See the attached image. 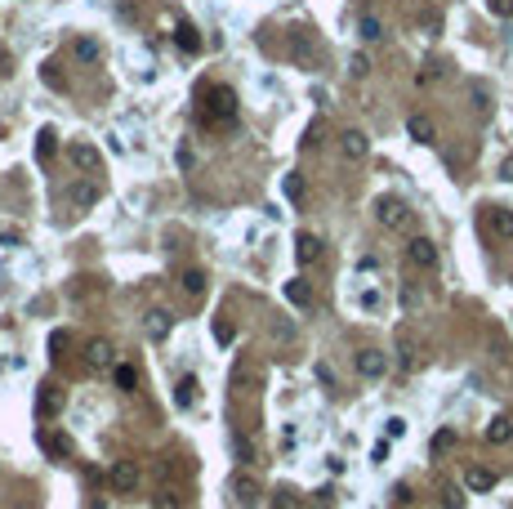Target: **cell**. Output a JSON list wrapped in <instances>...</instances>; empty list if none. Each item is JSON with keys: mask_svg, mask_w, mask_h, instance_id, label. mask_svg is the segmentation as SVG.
Wrapping results in <instances>:
<instances>
[{"mask_svg": "<svg viewBox=\"0 0 513 509\" xmlns=\"http://www.w3.org/2000/svg\"><path fill=\"white\" fill-rule=\"evenodd\" d=\"M232 121H237V94H232L228 85H214L210 103H205V125L210 130H232Z\"/></svg>", "mask_w": 513, "mask_h": 509, "instance_id": "obj_1", "label": "cell"}, {"mask_svg": "<svg viewBox=\"0 0 513 509\" xmlns=\"http://www.w3.org/2000/svg\"><path fill=\"white\" fill-rule=\"evenodd\" d=\"M375 219L384 228H393V233H402V228H411V205L402 197H380L375 201Z\"/></svg>", "mask_w": 513, "mask_h": 509, "instance_id": "obj_2", "label": "cell"}, {"mask_svg": "<svg viewBox=\"0 0 513 509\" xmlns=\"http://www.w3.org/2000/svg\"><path fill=\"white\" fill-rule=\"evenodd\" d=\"M67 161L76 170H85V175H99V170H103V156H99V148H90V143H71Z\"/></svg>", "mask_w": 513, "mask_h": 509, "instance_id": "obj_3", "label": "cell"}, {"mask_svg": "<svg viewBox=\"0 0 513 509\" xmlns=\"http://www.w3.org/2000/svg\"><path fill=\"white\" fill-rule=\"evenodd\" d=\"M406 259L415 264V269H437V246L429 237H411V246H406Z\"/></svg>", "mask_w": 513, "mask_h": 509, "instance_id": "obj_4", "label": "cell"}, {"mask_svg": "<svg viewBox=\"0 0 513 509\" xmlns=\"http://www.w3.org/2000/svg\"><path fill=\"white\" fill-rule=\"evenodd\" d=\"M384 371H388V358L380 353V348H362V353H357V375H366V380H380Z\"/></svg>", "mask_w": 513, "mask_h": 509, "instance_id": "obj_5", "label": "cell"}, {"mask_svg": "<svg viewBox=\"0 0 513 509\" xmlns=\"http://www.w3.org/2000/svg\"><path fill=\"white\" fill-rule=\"evenodd\" d=\"M112 487L116 491H134V487H139V465H134V460H116V465H112Z\"/></svg>", "mask_w": 513, "mask_h": 509, "instance_id": "obj_6", "label": "cell"}, {"mask_svg": "<svg viewBox=\"0 0 513 509\" xmlns=\"http://www.w3.org/2000/svg\"><path fill=\"white\" fill-rule=\"evenodd\" d=\"M366 148H371V143H366V135H362V130H344V135H339V152H344L348 161H362V156H366Z\"/></svg>", "mask_w": 513, "mask_h": 509, "instance_id": "obj_7", "label": "cell"}, {"mask_svg": "<svg viewBox=\"0 0 513 509\" xmlns=\"http://www.w3.org/2000/svg\"><path fill=\"white\" fill-rule=\"evenodd\" d=\"M486 442H491V447L513 442V416H495L491 424H486Z\"/></svg>", "mask_w": 513, "mask_h": 509, "instance_id": "obj_8", "label": "cell"}, {"mask_svg": "<svg viewBox=\"0 0 513 509\" xmlns=\"http://www.w3.org/2000/svg\"><path fill=\"white\" fill-rule=\"evenodd\" d=\"M406 135H411L415 143H433V139H437V130H433V121L424 116V112H415V116L406 121Z\"/></svg>", "mask_w": 513, "mask_h": 509, "instance_id": "obj_9", "label": "cell"}, {"mask_svg": "<svg viewBox=\"0 0 513 509\" xmlns=\"http://www.w3.org/2000/svg\"><path fill=\"white\" fill-rule=\"evenodd\" d=\"M170 326H175V313H165V308H152V313H148V335H152V339H165Z\"/></svg>", "mask_w": 513, "mask_h": 509, "instance_id": "obj_10", "label": "cell"}, {"mask_svg": "<svg viewBox=\"0 0 513 509\" xmlns=\"http://www.w3.org/2000/svg\"><path fill=\"white\" fill-rule=\"evenodd\" d=\"M295 254H299V264L322 259V241H317L313 233H299V241H295Z\"/></svg>", "mask_w": 513, "mask_h": 509, "instance_id": "obj_11", "label": "cell"}, {"mask_svg": "<svg viewBox=\"0 0 513 509\" xmlns=\"http://www.w3.org/2000/svg\"><path fill=\"white\" fill-rule=\"evenodd\" d=\"M464 487H469V491H491V487H495V474H491V469H478V465H473L469 474H464Z\"/></svg>", "mask_w": 513, "mask_h": 509, "instance_id": "obj_12", "label": "cell"}, {"mask_svg": "<svg viewBox=\"0 0 513 509\" xmlns=\"http://www.w3.org/2000/svg\"><path fill=\"white\" fill-rule=\"evenodd\" d=\"M491 233H495V237H509V241H513V210H505V205H495V210H491Z\"/></svg>", "mask_w": 513, "mask_h": 509, "instance_id": "obj_13", "label": "cell"}, {"mask_svg": "<svg viewBox=\"0 0 513 509\" xmlns=\"http://www.w3.org/2000/svg\"><path fill=\"white\" fill-rule=\"evenodd\" d=\"M67 197L76 201V205H94V201H99V188H94V184H71Z\"/></svg>", "mask_w": 513, "mask_h": 509, "instance_id": "obj_14", "label": "cell"}, {"mask_svg": "<svg viewBox=\"0 0 513 509\" xmlns=\"http://www.w3.org/2000/svg\"><path fill=\"white\" fill-rule=\"evenodd\" d=\"M175 41H179V50L183 54H197L201 50V41H197V32L188 27V22H179V32H175Z\"/></svg>", "mask_w": 513, "mask_h": 509, "instance_id": "obj_15", "label": "cell"}, {"mask_svg": "<svg viewBox=\"0 0 513 509\" xmlns=\"http://www.w3.org/2000/svg\"><path fill=\"white\" fill-rule=\"evenodd\" d=\"M175 402H179V407H192V402H197V380H192V375H183V380H179Z\"/></svg>", "mask_w": 513, "mask_h": 509, "instance_id": "obj_16", "label": "cell"}, {"mask_svg": "<svg viewBox=\"0 0 513 509\" xmlns=\"http://www.w3.org/2000/svg\"><path fill=\"white\" fill-rule=\"evenodd\" d=\"M112 362V344L107 339H90V367H107Z\"/></svg>", "mask_w": 513, "mask_h": 509, "instance_id": "obj_17", "label": "cell"}, {"mask_svg": "<svg viewBox=\"0 0 513 509\" xmlns=\"http://www.w3.org/2000/svg\"><path fill=\"white\" fill-rule=\"evenodd\" d=\"M286 299H290V304H299V308H308L313 304V290L303 282H286Z\"/></svg>", "mask_w": 513, "mask_h": 509, "instance_id": "obj_18", "label": "cell"}, {"mask_svg": "<svg viewBox=\"0 0 513 509\" xmlns=\"http://www.w3.org/2000/svg\"><path fill=\"white\" fill-rule=\"evenodd\" d=\"M71 50H76L81 63H99V41H90V36H81V41L71 45Z\"/></svg>", "mask_w": 513, "mask_h": 509, "instance_id": "obj_19", "label": "cell"}, {"mask_svg": "<svg viewBox=\"0 0 513 509\" xmlns=\"http://www.w3.org/2000/svg\"><path fill=\"white\" fill-rule=\"evenodd\" d=\"M183 290H188V295H201V290H205V273L188 269V273H183Z\"/></svg>", "mask_w": 513, "mask_h": 509, "instance_id": "obj_20", "label": "cell"}, {"mask_svg": "<svg viewBox=\"0 0 513 509\" xmlns=\"http://www.w3.org/2000/svg\"><path fill=\"white\" fill-rule=\"evenodd\" d=\"M54 130H41V139H36V156H41V161H50V156H54Z\"/></svg>", "mask_w": 513, "mask_h": 509, "instance_id": "obj_21", "label": "cell"}, {"mask_svg": "<svg viewBox=\"0 0 513 509\" xmlns=\"http://www.w3.org/2000/svg\"><path fill=\"white\" fill-rule=\"evenodd\" d=\"M237 496L246 505H254V501H259V482H254V478H237Z\"/></svg>", "mask_w": 513, "mask_h": 509, "instance_id": "obj_22", "label": "cell"}, {"mask_svg": "<svg viewBox=\"0 0 513 509\" xmlns=\"http://www.w3.org/2000/svg\"><path fill=\"white\" fill-rule=\"evenodd\" d=\"M357 27H362V36H366V41H384V27H380V18H371V14H366V18L357 22Z\"/></svg>", "mask_w": 513, "mask_h": 509, "instance_id": "obj_23", "label": "cell"}, {"mask_svg": "<svg viewBox=\"0 0 513 509\" xmlns=\"http://www.w3.org/2000/svg\"><path fill=\"white\" fill-rule=\"evenodd\" d=\"M116 384H121V389H134V384H139V371H134L130 362H121V367H116Z\"/></svg>", "mask_w": 513, "mask_h": 509, "instance_id": "obj_24", "label": "cell"}, {"mask_svg": "<svg viewBox=\"0 0 513 509\" xmlns=\"http://www.w3.org/2000/svg\"><path fill=\"white\" fill-rule=\"evenodd\" d=\"M348 72H353V76H371V58H366V54H353V58H348Z\"/></svg>", "mask_w": 513, "mask_h": 509, "instance_id": "obj_25", "label": "cell"}, {"mask_svg": "<svg viewBox=\"0 0 513 509\" xmlns=\"http://www.w3.org/2000/svg\"><path fill=\"white\" fill-rule=\"evenodd\" d=\"M451 447H456V433H451V429H442V433L433 438V452L442 456V452H451Z\"/></svg>", "mask_w": 513, "mask_h": 509, "instance_id": "obj_26", "label": "cell"}, {"mask_svg": "<svg viewBox=\"0 0 513 509\" xmlns=\"http://www.w3.org/2000/svg\"><path fill=\"white\" fill-rule=\"evenodd\" d=\"M286 197H290V201L303 197V179H299V175H286Z\"/></svg>", "mask_w": 513, "mask_h": 509, "instance_id": "obj_27", "label": "cell"}, {"mask_svg": "<svg viewBox=\"0 0 513 509\" xmlns=\"http://www.w3.org/2000/svg\"><path fill=\"white\" fill-rule=\"evenodd\" d=\"M442 509H464V496H460L456 487H446V491H442Z\"/></svg>", "mask_w": 513, "mask_h": 509, "instance_id": "obj_28", "label": "cell"}, {"mask_svg": "<svg viewBox=\"0 0 513 509\" xmlns=\"http://www.w3.org/2000/svg\"><path fill=\"white\" fill-rule=\"evenodd\" d=\"M313 371H317V380H322V384H326V389H335V371H331V367H326V362H317V367H313Z\"/></svg>", "mask_w": 513, "mask_h": 509, "instance_id": "obj_29", "label": "cell"}, {"mask_svg": "<svg viewBox=\"0 0 513 509\" xmlns=\"http://www.w3.org/2000/svg\"><path fill=\"white\" fill-rule=\"evenodd\" d=\"M18 228H5V224H0V246H18Z\"/></svg>", "mask_w": 513, "mask_h": 509, "instance_id": "obj_30", "label": "cell"}, {"mask_svg": "<svg viewBox=\"0 0 513 509\" xmlns=\"http://www.w3.org/2000/svg\"><path fill=\"white\" fill-rule=\"evenodd\" d=\"M273 509H299V501L290 491H277V501H273Z\"/></svg>", "mask_w": 513, "mask_h": 509, "instance_id": "obj_31", "label": "cell"}, {"mask_svg": "<svg viewBox=\"0 0 513 509\" xmlns=\"http://www.w3.org/2000/svg\"><path fill=\"white\" fill-rule=\"evenodd\" d=\"M14 76V58H9V50H0V81Z\"/></svg>", "mask_w": 513, "mask_h": 509, "instance_id": "obj_32", "label": "cell"}, {"mask_svg": "<svg viewBox=\"0 0 513 509\" xmlns=\"http://www.w3.org/2000/svg\"><path fill=\"white\" fill-rule=\"evenodd\" d=\"M491 14H500V18H509V14H513V0H491Z\"/></svg>", "mask_w": 513, "mask_h": 509, "instance_id": "obj_33", "label": "cell"}, {"mask_svg": "<svg viewBox=\"0 0 513 509\" xmlns=\"http://www.w3.org/2000/svg\"><path fill=\"white\" fill-rule=\"evenodd\" d=\"M214 335H219V344H232V326L228 322H214Z\"/></svg>", "mask_w": 513, "mask_h": 509, "instance_id": "obj_34", "label": "cell"}, {"mask_svg": "<svg viewBox=\"0 0 513 509\" xmlns=\"http://www.w3.org/2000/svg\"><path fill=\"white\" fill-rule=\"evenodd\" d=\"M156 509H179V501H175V491H161V496H156Z\"/></svg>", "mask_w": 513, "mask_h": 509, "instance_id": "obj_35", "label": "cell"}, {"mask_svg": "<svg viewBox=\"0 0 513 509\" xmlns=\"http://www.w3.org/2000/svg\"><path fill=\"white\" fill-rule=\"evenodd\" d=\"M237 452H241V460H254V442L250 438H237Z\"/></svg>", "mask_w": 513, "mask_h": 509, "instance_id": "obj_36", "label": "cell"}, {"mask_svg": "<svg viewBox=\"0 0 513 509\" xmlns=\"http://www.w3.org/2000/svg\"><path fill=\"white\" fill-rule=\"evenodd\" d=\"M402 433H406V420L393 416V420H388V438H402Z\"/></svg>", "mask_w": 513, "mask_h": 509, "instance_id": "obj_37", "label": "cell"}, {"mask_svg": "<svg viewBox=\"0 0 513 509\" xmlns=\"http://www.w3.org/2000/svg\"><path fill=\"white\" fill-rule=\"evenodd\" d=\"M273 331L282 335V339H295V326H290V322H273Z\"/></svg>", "mask_w": 513, "mask_h": 509, "instance_id": "obj_38", "label": "cell"}, {"mask_svg": "<svg viewBox=\"0 0 513 509\" xmlns=\"http://www.w3.org/2000/svg\"><path fill=\"white\" fill-rule=\"evenodd\" d=\"M500 179H505V184H513V156H505V161H500Z\"/></svg>", "mask_w": 513, "mask_h": 509, "instance_id": "obj_39", "label": "cell"}, {"mask_svg": "<svg viewBox=\"0 0 513 509\" xmlns=\"http://www.w3.org/2000/svg\"><path fill=\"white\" fill-rule=\"evenodd\" d=\"M362 308H380V290H366V295H362Z\"/></svg>", "mask_w": 513, "mask_h": 509, "instance_id": "obj_40", "label": "cell"}]
</instances>
